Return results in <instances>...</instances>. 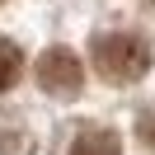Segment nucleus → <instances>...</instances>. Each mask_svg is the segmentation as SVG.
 I'll return each mask as SVG.
<instances>
[{
    "label": "nucleus",
    "mask_w": 155,
    "mask_h": 155,
    "mask_svg": "<svg viewBox=\"0 0 155 155\" xmlns=\"http://www.w3.org/2000/svg\"><path fill=\"white\" fill-rule=\"evenodd\" d=\"M94 71L113 85H132L150 71V47L136 33H104L94 38Z\"/></svg>",
    "instance_id": "nucleus-1"
},
{
    "label": "nucleus",
    "mask_w": 155,
    "mask_h": 155,
    "mask_svg": "<svg viewBox=\"0 0 155 155\" xmlns=\"http://www.w3.org/2000/svg\"><path fill=\"white\" fill-rule=\"evenodd\" d=\"M38 85L47 89V94H80V85H85L80 57L71 47H47L38 57Z\"/></svg>",
    "instance_id": "nucleus-2"
},
{
    "label": "nucleus",
    "mask_w": 155,
    "mask_h": 155,
    "mask_svg": "<svg viewBox=\"0 0 155 155\" xmlns=\"http://www.w3.org/2000/svg\"><path fill=\"white\" fill-rule=\"evenodd\" d=\"M71 155H122V141H117L108 127H85L71 146Z\"/></svg>",
    "instance_id": "nucleus-3"
},
{
    "label": "nucleus",
    "mask_w": 155,
    "mask_h": 155,
    "mask_svg": "<svg viewBox=\"0 0 155 155\" xmlns=\"http://www.w3.org/2000/svg\"><path fill=\"white\" fill-rule=\"evenodd\" d=\"M19 71H24V52L14 47L10 38H0V89H10L14 80H19Z\"/></svg>",
    "instance_id": "nucleus-4"
},
{
    "label": "nucleus",
    "mask_w": 155,
    "mask_h": 155,
    "mask_svg": "<svg viewBox=\"0 0 155 155\" xmlns=\"http://www.w3.org/2000/svg\"><path fill=\"white\" fill-rule=\"evenodd\" d=\"M141 141L155 146V113H141Z\"/></svg>",
    "instance_id": "nucleus-5"
}]
</instances>
